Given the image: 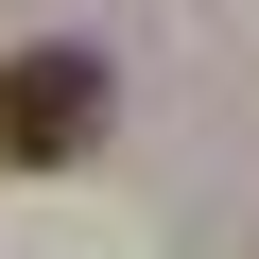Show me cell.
I'll return each mask as SVG.
<instances>
[{"instance_id":"cell-1","label":"cell","mask_w":259,"mask_h":259,"mask_svg":"<svg viewBox=\"0 0 259 259\" xmlns=\"http://www.w3.org/2000/svg\"><path fill=\"white\" fill-rule=\"evenodd\" d=\"M87 139H104V52H87V35L0 52V156H18V173H52V156H87Z\"/></svg>"}]
</instances>
